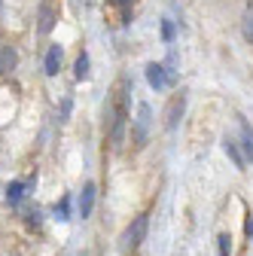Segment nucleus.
I'll return each mask as SVG.
<instances>
[{"label":"nucleus","mask_w":253,"mask_h":256,"mask_svg":"<svg viewBox=\"0 0 253 256\" xmlns=\"http://www.w3.org/2000/svg\"><path fill=\"white\" fill-rule=\"evenodd\" d=\"M68 210H70V198H61V204L55 208V214H58V220H68Z\"/></svg>","instance_id":"dca6fc26"},{"label":"nucleus","mask_w":253,"mask_h":256,"mask_svg":"<svg viewBox=\"0 0 253 256\" xmlns=\"http://www.w3.org/2000/svg\"><path fill=\"white\" fill-rule=\"evenodd\" d=\"M244 232L253 238V214H250V216H247V222H244Z\"/></svg>","instance_id":"a211bd4d"},{"label":"nucleus","mask_w":253,"mask_h":256,"mask_svg":"<svg viewBox=\"0 0 253 256\" xmlns=\"http://www.w3.org/2000/svg\"><path fill=\"white\" fill-rule=\"evenodd\" d=\"M146 216H134V222L128 229H125V235H122V250H134L140 241H144V235H146Z\"/></svg>","instance_id":"f257e3e1"},{"label":"nucleus","mask_w":253,"mask_h":256,"mask_svg":"<svg viewBox=\"0 0 253 256\" xmlns=\"http://www.w3.org/2000/svg\"><path fill=\"white\" fill-rule=\"evenodd\" d=\"M150 116H152L150 104H140V107H138V119H134V134H132V140H134L138 146L146 144V134H150Z\"/></svg>","instance_id":"f03ea898"},{"label":"nucleus","mask_w":253,"mask_h":256,"mask_svg":"<svg viewBox=\"0 0 253 256\" xmlns=\"http://www.w3.org/2000/svg\"><path fill=\"white\" fill-rule=\"evenodd\" d=\"M88 76V55L82 52L80 58H76V80H86Z\"/></svg>","instance_id":"4468645a"},{"label":"nucleus","mask_w":253,"mask_h":256,"mask_svg":"<svg viewBox=\"0 0 253 256\" xmlns=\"http://www.w3.org/2000/svg\"><path fill=\"white\" fill-rule=\"evenodd\" d=\"M94 208V183H86L82 186V196H80V216L86 220Z\"/></svg>","instance_id":"423d86ee"},{"label":"nucleus","mask_w":253,"mask_h":256,"mask_svg":"<svg viewBox=\"0 0 253 256\" xmlns=\"http://www.w3.org/2000/svg\"><path fill=\"white\" fill-rule=\"evenodd\" d=\"M16 61H18L16 49L12 46H4V49H0V74H10L16 68Z\"/></svg>","instance_id":"0eeeda50"},{"label":"nucleus","mask_w":253,"mask_h":256,"mask_svg":"<svg viewBox=\"0 0 253 256\" xmlns=\"http://www.w3.org/2000/svg\"><path fill=\"white\" fill-rule=\"evenodd\" d=\"M122 138H125V107L119 104L116 113H113V128H110V140H113L116 150L122 146Z\"/></svg>","instance_id":"7ed1b4c3"},{"label":"nucleus","mask_w":253,"mask_h":256,"mask_svg":"<svg viewBox=\"0 0 253 256\" xmlns=\"http://www.w3.org/2000/svg\"><path fill=\"white\" fill-rule=\"evenodd\" d=\"M55 24V0H43L40 6V34H49Z\"/></svg>","instance_id":"39448f33"},{"label":"nucleus","mask_w":253,"mask_h":256,"mask_svg":"<svg viewBox=\"0 0 253 256\" xmlns=\"http://www.w3.org/2000/svg\"><path fill=\"white\" fill-rule=\"evenodd\" d=\"M216 244H220V256H232V238L229 235H220Z\"/></svg>","instance_id":"2eb2a0df"},{"label":"nucleus","mask_w":253,"mask_h":256,"mask_svg":"<svg viewBox=\"0 0 253 256\" xmlns=\"http://www.w3.org/2000/svg\"><path fill=\"white\" fill-rule=\"evenodd\" d=\"M146 80L152 88H168V82H171V76L162 64H146Z\"/></svg>","instance_id":"20e7f679"},{"label":"nucleus","mask_w":253,"mask_h":256,"mask_svg":"<svg viewBox=\"0 0 253 256\" xmlns=\"http://www.w3.org/2000/svg\"><path fill=\"white\" fill-rule=\"evenodd\" d=\"M241 140H244L247 158H253V132H250V125H247V122H241Z\"/></svg>","instance_id":"f8f14e48"},{"label":"nucleus","mask_w":253,"mask_h":256,"mask_svg":"<svg viewBox=\"0 0 253 256\" xmlns=\"http://www.w3.org/2000/svg\"><path fill=\"white\" fill-rule=\"evenodd\" d=\"M22 196H24V183H18V180L10 183V189H6V202H10V204H18Z\"/></svg>","instance_id":"9b49d317"},{"label":"nucleus","mask_w":253,"mask_h":256,"mask_svg":"<svg viewBox=\"0 0 253 256\" xmlns=\"http://www.w3.org/2000/svg\"><path fill=\"white\" fill-rule=\"evenodd\" d=\"M241 30H244V37L253 43V10L244 12V22H241Z\"/></svg>","instance_id":"ddd939ff"},{"label":"nucleus","mask_w":253,"mask_h":256,"mask_svg":"<svg viewBox=\"0 0 253 256\" xmlns=\"http://www.w3.org/2000/svg\"><path fill=\"white\" fill-rule=\"evenodd\" d=\"M116 4H128V0H116Z\"/></svg>","instance_id":"6ab92c4d"},{"label":"nucleus","mask_w":253,"mask_h":256,"mask_svg":"<svg viewBox=\"0 0 253 256\" xmlns=\"http://www.w3.org/2000/svg\"><path fill=\"white\" fill-rule=\"evenodd\" d=\"M162 37H165L168 43L174 40V24H171V22H165V24H162Z\"/></svg>","instance_id":"f3484780"},{"label":"nucleus","mask_w":253,"mask_h":256,"mask_svg":"<svg viewBox=\"0 0 253 256\" xmlns=\"http://www.w3.org/2000/svg\"><path fill=\"white\" fill-rule=\"evenodd\" d=\"M183 107H186V98H183V94H177V98L171 101V107H168V128H174V125H177V119H180Z\"/></svg>","instance_id":"1a4fd4ad"},{"label":"nucleus","mask_w":253,"mask_h":256,"mask_svg":"<svg viewBox=\"0 0 253 256\" xmlns=\"http://www.w3.org/2000/svg\"><path fill=\"white\" fill-rule=\"evenodd\" d=\"M58 68H61V46H49V52H46V74L55 76Z\"/></svg>","instance_id":"6e6552de"},{"label":"nucleus","mask_w":253,"mask_h":256,"mask_svg":"<svg viewBox=\"0 0 253 256\" xmlns=\"http://www.w3.org/2000/svg\"><path fill=\"white\" fill-rule=\"evenodd\" d=\"M223 146H226V152H229V158H232V162H235V168H241V171H244V165H247V158L241 156V150H238V144H235L232 138H226V144H223Z\"/></svg>","instance_id":"9d476101"}]
</instances>
